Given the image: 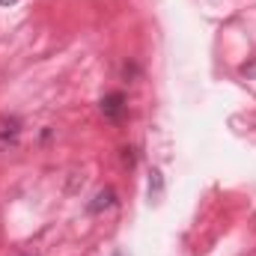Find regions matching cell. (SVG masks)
Segmentation results:
<instances>
[{
	"label": "cell",
	"mask_w": 256,
	"mask_h": 256,
	"mask_svg": "<svg viewBox=\"0 0 256 256\" xmlns=\"http://www.w3.org/2000/svg\"><path fill=\"white\" fill-rule=\"evenodd\" d=\"M126 96L122 92H110V96H104L102 98V114H104V120H110V122H120L122 116H126Z\"/></svg>",
	"instance_id": "cell-1"
},
{
	"label": "cell",
	"mask_w": 256,
	"mask_h": 256,
	"mask_svg": "<svg viewBox=\"0 0 256 256\" xmlns=\"http://www.w3.org/2000/svg\"><path fill=\"white\" fill-rule=\"evenodd\" d=\"M164 188V179H161V170H152V179H149V194L152 196H158Z\"/></svg>",
	"instance_id": "cell-3"
},
{
	"label": "cell",
	"mask_w": 256,
	"mask_h": 256,
	"mask_svg": "<svg viewBox=\"0 0 256 256\" xmlns=\"http://www.w3.org/2000/svg\"><path fill=\"white\" fill-rule=\"evenodd\" d=\"M114 202H116V194L110 191V188H108V191H98L96 194V202H90V214H98V212L110 208Z\"/></svg>",
	"instance_id": "cell-2"
},
{
	"label": "cell",
	"mask_w": 256,
	"mask_h": 256,
	"mask_svg": "<svg viewBox=\"0 0 256 256\" xmlns=\"http://www.w3.org/2000/svg\"><path fill=\"white\" fill-rule=\"evenodd\" d=\"M12 3H18V0H0V6H12Z\"/></svg>",
	"instance_id": "cell-4"
}]
</instances>
